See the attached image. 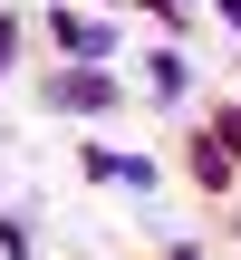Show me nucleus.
Instances as JSON below:
<instances>
[{
    "label": "nucleus",
    "instance_id": "nucleus-1",
    "mask_svg": "<svg viewBox=\"0 0 241 260\" xmlns=\"http://www.w3.org/2000/svg\"><path fill=\"white\" fill-rule=\"evenodd\" d=\"M48 29H58V48H68L77 68H106V58H116V29L87 19V10H48Z\"/></svg>",
    "mask_w": 241,
    "mask_h": 260
},
{
    "label": "nucleus",
    "instance_id": "nucleus-2",
    "mask_svg": "<svg viewBox=\"0 0 241 260\" xmlns=\"http://www.w3.org/2000/svg\"><path fill=\"white\" fill-rule=\"evenodd\" d=\"M48 106L97 116V106H116V77H106V68H58V77H48Z\"/></svg>",
    "mask_w": 241,
    "mask_h": 260
},
{
    "label": "nucleus",
    "instance_id": "nucleus-3",
    "mask_svg": "<svg viewBox=\"0 0 241 260\" xmlns=\"http://www.w3.org/2000/svg\"><path fill=\"white\" fill-rule=\"evenodd\" d=\"M87 174H97V183H126V193H135V183H155V164H145V154H106V145L87 154Z\"/></svg>",
    "mask_w": 241,
    "mask_h": 260
},
{
    "label": "nucleus",
    "instance_id": "nucleus-4",
    "mask_svg": "<svg viewBox=\"0 0 241 260\" xmlns=\"http://www.w3.org/2000/svg\"><path fill=\"white\" fill-rule=\"evenodd\" d=\"M193 183H203V193H222V183H232V154H222V145H203V135H193Z\"/></svg>",
    "mask_w": 241,
    "mask_h": 260
},
{
    "label": "nucleus",
    "instance_id": "nucleus-5",
    "mask_svg": "<svg viewBox=\"0 0 241 260\" xmlns=\"http://www.w3.org/2000/svg\"><path fill=\"white\" fill-rule=\"evenodd\" d=\"M213 145H222V154L241 164V106H222V116H213Z\"/></svg>",
    "mask_w": 241,
    "mask_h": 260
},
{
    "label": "nucleus",
    "instance_id": "nucleus-6",
    "mask_svg": "<svg viewBox=\"0 0 241 260\" xmlns=\"http://www.w3.org/2000/svg\"><path fill=\"white\" fill-rule=\"evenodd\" d=\"M10 58H19V19H0V68H10Z\"/></svg>",
    "mask_w": 241,
    "mask_h": 260
},
{
    "label": "nucleus",
    "instance_id": "nucleus-7",
    "mask_svg": "<svg viewBox=\"0 0 241 260\" xmlns=\"http://www.w3.org/2000/svg\"><path fill=\"white\" fill-rule=\"evenodd\" d=\"M222 19H232V39H241V0H222Z\"/></svg>",
    "mask_w": 241,
    "mask_h": 260
},
{
    "label": "nucleus",
    "instance_id": "nucleus-8",
    "mask_svg": "<svg viewBox=\"0 0 241 260\" xmlns=\"http://www.w3.org/2000/svg\"><path fill=\"white\" fill-rule=\"evenodd\" d=\"M174 260H203V251H174Z\"/></svg>",
    "mask_w": 241,
    "mask_h": 260
}]
</instances>
